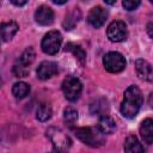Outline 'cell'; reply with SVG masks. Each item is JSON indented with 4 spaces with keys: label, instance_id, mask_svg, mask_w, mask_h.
<instances>
[{
    "label": "cell",
    "instance_id": "obj_22",
    "mask_svg": "<svg viewBox=\"0 0 153 153\" xmlns=\"http://www.w3.org/2000/svg\"><path fill=\"white\" fill-rule=\"evenodd\" d=\"M106 109H108V104H106V100H104V99H97V100L91 105V111H92L93 114L103 115Z\"/></svg>",
    "mask_w": 153,
    "mask_h": 153
},
{
    "label": "cell",
    "instance_id": "obj_30",
    "mask_svg": "<svg viewBox=\"0 0 153 153\" xmlns=\"http://www.w3.org/2000/svg\"><path fill=\"white\" fill-rule=\"evenodd\" d=\"M149 1H151V2H152V4H153V0H149Z\"/></svg>",
    "mask_w": 153,
    "mask_h": 153
},
{
    "label": "cell",
    "instance_id": "obj_19",
    "mask_svg": "<svg viewBox=\"0 0 153 153\" xmlns=\"http://www.w3.org/2000/svg\"><path fill=\"white\" fill-rule=\"evenodd\" d=\"M51 116V108L50 105H48L47 103H42L38 105L37 110H36V118L41 122H45L50 118Z\"/></svg>",
    "mask_w": 153,
    "mask_h": 153
},
{
    "label": "cell",
    "instance_id": "obj_17",
    "mask_svg": "<svg viewBox=\"0 0 153 153\" xmlns=\"http://www.w3.org/2000/svg\"><path fill=\"white\" fill-rule=\"evenodd\" d=\"M29 92H30V86L26 82H24V81H18L12 87V93L18 99L24 98L25 96L29 94Z\"/></svg>",
    "mask_w": 153,
    "mask_h": 153
},
{
    "label": "cell",
    "instance_id": "obj_9",
    "mask_svg": "<svg viewBox=\"0 0 153 153\" xmlns=\"http://www.w3.org/2000/svg\"><path fill=\"white\" fill-rule=\"evenodd\" d=\"M108 18V12L106 10H104L103 7L100 6H97V7H93L88 16H87V22L93 26V27H100L105 20Z\"/></svg>",
    "mask_w": 153,
    "mask_h": 153
},
{
    "label": "cell",
    "instance_id": "obj_3",
    "mask_svg": "<svg viewBox=\"0 0 153 153\" xmlns=\"http://www.w3.org/2000/svg\"><path fill=\"white\" fill-rule=\"evenodd\" d=\"M103 65L110 73H120L126 68V59L117 51H110L104 55Z\"/></svg>",
    "mask_w": 153,
    "mask_h": 153
},
{
    "label": "cell",
    "instance_id": "obj_4",
    "mask_svg": "<svg viewBox=\"0 0 153 153\" xmlns=\"http://www.w3.org/2000/svg\"><path fill=\"white\" fill-rule=\"evenodd\" d=\"M62 91L66 99L74 102L80 97V93L82 91V84L75 76H67L62 82Z\"/></svg>",
    "mask_w": 153,
    "mask_h": 153
},
{
    "label": "cell",
    "instance_id": "obj_24",
    "mask_svg": "<svg viewBox=\"0 0 153 153\" xmlns=\"http://www.w3.org/2000/svg\"><path fill=\"white\" fill-rule=\"evenodd\" d=\"M140 1L141 0H123L122 4H123L124 10H127V11H134L140 5Z\"/></svg>",
    "mask_w": 153,
    "mask_h": 153
},
{
    "label": "cell",
    "instance_id": "obj_29",
    "mask_svg": "<svg viewBox=\"0 0 153 153\" xmlns=\"http://www.w3.org/2000/svg\"><path fill=\"white\" fill-rule=\"evenodd\" d=\"M149 104H151V106H153V93H151V96H149Z\"/></svg>",
    "mask_w": 153,
    "mask_h": 153
},
{
    "label": "cell",
    "instance_id": "obj_27",
    "mask_svg": "<svg viewBox=\"0 0 153 153\" xmlns=\"http://www.w3.org/2000/svg\"><path fill=\"white\" fill-rule=\"evenodd\" d=\"M53 2H55V4H59V5H61V4H65L67 0H51Z\"/></svg>",
    "mask_w": 153,
    "mask_h": 153
},
{
    "label": "cell",
    "instance_id": "obj_20",
    "mask_svg": "<svg viewBox=\"0 0 153 153\" xmlns=\"http://www.w3.org/2000/svg\"><path fill=\"white\" fill-rule=\"evenodd\" d=\"M35 57H36L35 50H33L32 48H27V49H25V50L23 51V54L20 55L18 62L22 63V65H24V66H27V67H29V66L33 62Z\"/></svg>",
    "mask_w": 153,
    "mask_h": 153
},
{
    "label": "cell",
    "instance_id": "obj_5",
    "mask_svg": "<svg viewBox=\"0 0 153 153\" xmlns=\"http://www.w3.org/2000/svg\"><path fill=\"white\" fill-rule=\"evenodd\" d=\"M62 43V36L59 31H49L44 35L41 47L42 50L48 55H54L59 51Z\"/></svg>",
    "mask_w": 153,
    "mask_h": 153
},
{
    "label": "cell",
    "instance_id": "obj_15",
    "mask_svg": "<svg viewBox=\"0 0 153 153\" xmlns=\"http://www.w3.org/2000/svg\"><path fill=\"white\" fill-rule=\"evenodd\" d=\"M124 151L129 153H141L145 151L143 146L134 135H129L124 141Z\"/></svg>",
    "mask_w": 153,
    "mask_h": 153
},
{
    "label": "cell",
    "instance_id": "obj_8",
    "mask_svg": "<svg viewBox=\"0 0 153 153\" xmlns=\"http://www.w3.org/2000/svg\"><path fill=\"white\" fill-rule=\"evenodd\" d=\"M36 73H37V78L38 79L47 80V79H50L51 76H54V75H56L59 73V67L53 61H43L37 67Z\"/></svg>",
    "mask_w": 153,
    "mask_h": 153
},
{
    "label": "cell",
    "instance_id": "obj_28",
    "mask_svg": "<svg viewBox=\"0 0 153 153\" xmlns=\"http://www.w3.org/2000/svg\"><path fill=\"white\" fill-rule=\"evenodd\" d=\"M106 4H109V5H114L115 2H116V0H104Z\"/></svg>",
    "mask_w": 153,
    "mask_h": 153
},
{
    "label": "cell",
    "instance_id": "obj_18",
    "mask_svg": "<svg viewBox=\"0 0 153 153\" xmlns=\"http://www.w3.org/2000/svg\"><path fill=\"white\" fill-rule=\"evenodd\" d=\"M80 18V12L78 8H73V11L71 13H68L65 18V22H63V27L66 30H71L75 26V24L78 23Z\"/></svg>",
    "mask_w": 153,
    "mask_h": 153
},
{
    "label": "cell",
    "instance_id": "obj_14",
    "mask_svg": "<svg viewBox=\"0 0 153 153\" xmlns=\"http://www.w3.org/2000/svg\"><path fill=\"white\" fill-rule=\"evenodd\" d=\"M18 24L13 20L6 22L1 24V38L4 42H8L10 39L13 38V36L17 33L18 31Z\"/></svg>",
    "mask_w": 153,
    "mask_h": 153
},
{
    "label": "cell",
    "instance_id": "obj_11",
    "mask_svg": "<svg viewBox=\"0 0 153 153\" xmlns=\"http://www.w3.org/2000/svg\"><path fill=\"white\" fill-rule=\"evenodd\" d=\"M35 19L41 25H50L54 22V12L48 6H39L35 12Z\"/></svg>",
    "mask_w": 153,
    "mask_h": 153
},
{
    "label": "cell",
    "instance_id": "obj_6",
    "mask_svg": "<svg viewBox=\"0 0 153 153\" xmlns=\"http://www.w3.org/2000/svg\"><path fill=\"white\" fill-rule=\"evenodd\" d=\"M106 35L111 42H122L126 41L128 37V29L123 22L115 20L108 26Z\"/></svg>",
    "mask_w": 153,
    "mask_h": 153
},
{
    "label": "cell",
    "instance_id": "obj_12",
    "mask_svg": "<svg viewBox=\"0 0 153 153\" xmlns=\"http://www.w3.org/2000/svg\"><path fill=\"white\" fill-rule=\"evenodd\" d=\"M97 129H98V131H99V133L105 134V135L112 134V133L115 131V129H116L115 121H114L110 116L102 115V117H100V118H99V121H98Z\"/></svg>",
    "mask_w": 153,
    "mask_h": 153
},
{
    "label": "cell",
    "instance_id": "obj_13",
    "mask_svg": "<svg viewBox=\"0 0 153 153\" xmlns=\"http://www.w3.org/2000/svg\"><path fill=\"white\" fill-rule=\"evenodd\" d=\"M140 135L145 143H153V120L146 118L140 126Z\"/></svg>",
    "mask_w": 153,
    "mask_h": 153
},
{
    "label": "cell",
    "instance_id": "obj_25",
    "mask_svg": "<svg viewBox=\"0 0 153 153\" xmlns=\"http://www.w3.org/2000/svg\"><path fill=\"white\" fill-rule=\"evenodd\" d=\"M12 4H14L16 6H23V5H25L29 0H10Z\"/></svg>",
    "mask_w": 153,
    "mask_h": 153
},
{
    "label": "cell",
    "instance_id": "obj_7",
    "mask_svg": "<svg viewBox=\"0 0 153 153\" xmlns=\"http://www.w3.org/2000/svg\"><path fill=\"white\" fill-rule=\"evenodd\" d=\"M75 135L80 141H82L85 145L91 146V147H97V146H100L103 143V139L100 137V135L96 134L94 130L92 128H88V127L76 129Z\"/></svg>",
    "mask_w": 153,
    "mask_h": 153
},
{
    "label": "cell",
    "instance_id": "obj_26",
    "mask_svg": "<svg viewBox=\"0 0 153 153\" xmlns=\"http://www.w3.org/2000/svg\"><path fill=\"white\" fill-rule=\"evenodd\" d=\"M147 32H148L149 37L153 38V23H148L147 24Z\"/></svg>",
    "mask_w": 153,
    "mask_h": 153
},
{
    "label": "cell",
    "instance_id": "obj_21",
    "mask_svg": "<svg viewBox=\"0 0 153 153\" xmlns=\"http://www.w3.org/2000/svg\"><path fill=\"white\" fill-rule=\"evenodd\" d=\"M63 120L68 126H73L78 120V111L73 108H66L63 111Z\"/></svg>",
    "mask_w": 153,
    "mask_h": 153
},
{
    "label": "cell",
    "instance_id": "obj_1",
    "mask_svg": "<svg viewBox=\"0 0 153 153\" xmlns=\"http://www.w3.org/2000/svg\"><path fill=\"white\" fill-rule=\"evenodd\" d=\"M143 98L141 91L136 86H129L124 91L123 102L121 104V114L127 118H134L142 105Z\"/></svg>",
    "mask_w": 153,
    "mask_h": 153
},
{
    "label": "cell",
    "instance_id": "obj_23",
    "mask_svg": "<svg viewBox=\"0 0 153 153\" xmlns=\"http://www.w3.org/2000/svg\"><path fill=\"white\" fill-rule=\"evenodd\" d=\"M13 73H14V75L16 76H18V78H24V76H26L27 74H29V67L27 66H24V65H22V63H17V65H14V67H13Z\"/></svg>",
    "mask_w": 153,
    "mask_h": 153
},
{
    "label": "cell",
    "instance_id": "obj_2",
    "mask_svg": "<svg viewBox=\"0 0 153 153\" xmlns=\"http://www.w3.org/2000/svg\"><path fill=\"white\" fill-rule=\"evenodd\" d=\"M47 136L50 139V141L56 151L62 152V151H67L71 147V143H72L71 139L60 128H55V127L49 128L47 131Z\"/></svg>",
    "mask_w": 153,
    "mask_h": 153
},
{
    "label": "cell",
    "instance_id": "obj_16",
    "mask_svg": "<svg viewBox=\"0 0 153 153\" xmlns=\"http://www.w3.org/2000/svg\"><path fill=\"white\" fill-rule=\"evenodd\" d=\"M65 50H66V51H71V53L76 57V60H78L81 65H84V63H85L86 54H85L84 49H82L80 45L74 44V43H67V44H66Z\"/></svg>",
    "mask_w": 153,
    "mask_h": 153
},
{
    "label": "cell",
    "instance_id": "obj_10",
    "mask_svg": "<svg viewBox=\"0 0 153 153\" xmlns=\"http://www.w3.org/2000/svg\"><path fill=\"white\" fill-rule=\"evenodd\" d=\"M135 69L136 74L140 79L145 81H153V67L143 59H137L135 61Z\"/></svg>",
    "mask_w": 153,
    "mask_h": 153
}]
</instances>
